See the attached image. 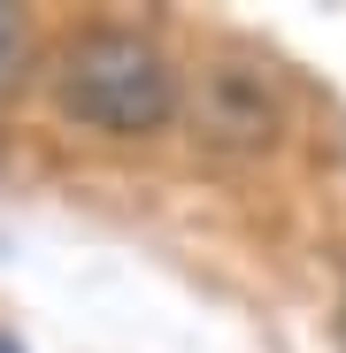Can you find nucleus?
<instances>
[{
	"label": "nucleus",
	"mask_w": 346,
	"mask_h": 353,
	"mask_svg": "<svg viewBox=\"0 0 346 353\" xmlns=\"http://www.w3.org/2000/svg\"><path fill=\"white\" fill-rule=\"evenodd\" d=\"M54 108L100 139H154L177 123L185 85L146 31L93 23V31L62 39V54H54Z\"/></svg>",
	"instance_id": "1"
},
{
	"label": "nucleus",
	"mask_w": 346,
	"mask_h": 353,
	"mask_svg": "<svg viewBox=\"0 0 346 353\" xmlns=\"http://www.w3.org/2000/svg\"><path fill=\"white\" fill-rule=\"evenodd\" d=\"M185 123L200 146L215 154H269L277 131H285V100H277V77L254 62V54H215V62L193 77L185 92Z\"/></svg>",
	"instance_id": "2"
},
{
	"label": "nucleus",
	"mask_w": 346,
	"mask_h": 353,
	"mask_svg": "<svg viewBox=\"0 0 346 353\" xmlns=\"http://www.w3.org/2000/svg\"><path fill=\"white\" fill-rule=\"evenodd\" d=\"M23 62H31V23L16 8H0V85H16Z\"/></svg>",
	"instance_id": "3"
},
{
	"label": "nucleus",
	"mask_w": 346,
	"mask_h": 353,
	"mask_svg": "<svg viewBox=\"0 0 346 353\" xmlns=\"http://www.w3.org/2000/svg\"><path fill=\"white\" fill-rule=\"evenodd\" d=\"M338 345H346V292H338Z\"/></svg>",
	"instance_id": "4"
},
{
	"label": "nucleus",
	"mask_w": 346,
	"mask_h": 353,
	"mask_svg": "<svg viewBox=\"0 0 346 353\" xmlns=\"http://www.w3.org/2000/svg\"><path fill=\"white\" fill-rule=\"evenodd\" d=\"M0 353H23V345H16V338H8V330H0Z\"/></svg>",
	"instance_id": "5"
}]
</instances>
